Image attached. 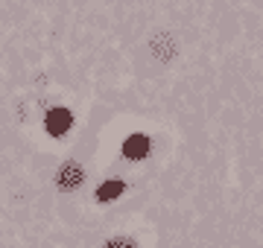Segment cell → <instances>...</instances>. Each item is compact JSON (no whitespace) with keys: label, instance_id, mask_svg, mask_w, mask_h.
<instances>
[{"label":"cell","instance_id":"cell-1","mask_svg":"<svg viewBox=\"0 0 263 248\" xmlns=\"http://www.w3.org/2000/svg\"><path fill=\"white\" fill-rule=\"evenodd\" d=\"M146 152H149V137H146V134H132L129 140L123 143V155L132 158V161L146 158Z\"/></svg>","mask_w":263,"mask_h":248},{"label":"cell","instance_id":"cell-2","mask_svg":"<svg viewBox=\"0 0 263 248\" xmlns=\"http://www.w3.org/2000/svg\"><path fill=\"white\" fill-rule=\"evenodd\" d=\"M67 129H70V111L67 108H53L47 114V132L50 134H65Z\"/></svg>","mask_w":263,"mask_h":248},{"label":"cell","instance_id":"cell-3","mask_svg":"<svg viewBox=\"0 0 263 248\" xmlns=\"http://www.w3.org/2000/svg\"><path fill=\"white\" fill-rule=\"evenodd\" d=\"M123 190H126V187H123V181H105L103 187L97 190V199H100V201H111V199H117Z\"/></svg>","mask_w":263,"mask_h":248},{"label":"cell","instance_id":"cell-4","mask_svg":"<svg viewBox=\"0 0 263 248\" xmlns=\"http://www.w3.org/2000/svg\"><path fill=\"white\" fill-rule=\"evenodd\" d=\"M79 178H82L79 167H76V163H67L65 172H62V178H59V184H62V187H73V184H79Z\"/></svg>","mask_w":263,"mask_h":248}]
</instances>
